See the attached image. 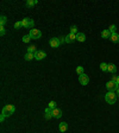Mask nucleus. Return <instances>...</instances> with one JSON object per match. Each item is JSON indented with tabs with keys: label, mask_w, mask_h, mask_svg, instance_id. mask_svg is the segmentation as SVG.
Returning <instances> with one entry per match:
<instances>
[{
	"label": "nucleus",
	"mask_w": 119,
	"mask_h": 133,
	"mask_svg": "<svg viewBox=\"0 0 119 133\" xmlns=\"http://www.w3.org/2000/svg\"><path fill=\"white\" fill-rule=\"evenodd\" d=\"M105 101L107 102L108 105H114L117 101V94L116 91H108L107 94L105 95Z\"/></svg>",
	"instance_id": "obj_1"
},
{
	"label": "nucleus",
	"mask_w": 119,
	"mask_h": 133,
	"mask_svg": "<svg viewBox=\"0 0 119 133\" xmlns=\"http://www.w3.org/2000/svg\"><path fill=\"white\" fill-rule=\"evenodd\" d=\"M76 41H79V42H85V41H86V36H85V33L79 32V33L76 35Z\"/></svg>",
	"instance_id": "obj_14"
},
{
	"label": "nucleus",
	"mask_w": 119,
	"mask_h": 133,
	"mask_svg": "<svg viewBox=\"0 0 119 133\" xmlns=\"http://www.w3.org/2000/svg\"><path fill=\"white\" fill-rule=\"evenodd\" d=\"M44 118L45 119H51V118H54L53 117V109L51 108H49V107H47L45 108V112H44Z\"/></svg>",
	"instance_id": "obj_9"
},
{
	"label": "nucleus",
	"mask_w": 119,
	"mask_h": 133,
	"mask_svg": "<svg viewBox=\"0 0 119 133\" xmlns=\"http://www.w3.org/2000/svg\"><path fill=\"white\" fill-rule=\"evenodd\" d=\"M37 4V0H26V6L27 7H32Z\"/></svg>",
	"instance_id": "obj_18"
},
{
	"label": "nucleus",
	"mask_w": 119,
	"mask_h": 133,
	"mask_svg": "<svg viewBox=\"0 0 119 133\" xmlns=\"http://www.w3.org/2000/svg\"><path fill=\"white\" fill-rule=\"evenodd\" d=\"M25 61H31V59L35 58V53H30V52H26L25 53Z\"/></svg>",
	"instance_id": "obj_17"
},
{
	"label": "nucleus",
	"mask_w": 119,
	"mask_h": 133,
	"mask_svg": "<svg viewBox=\"0 0 119 133\" xmlns=\"http://www.w3.org/2000/svg\"><path fill=\"white\" fill-rule=\"evenodd\" d=\"M6 21H7V18H6L5 16H1V18H0V24H1V26H4V25H5Z\"/></svg>",
	"instance_id": "obj_21"
},
{
	"label": "nucleus",
	"mask_w": 119,
	"mask_h": 133,
	"mask_svg": "<svg viewBox=\"0 0 119 133\" xmlns=\"http://www.w3.org/2000/svg\"><path fill=\"white\" fill-rule=\"evenodd\" d=\"M37 51V49H36V46L35 45H30L29 48H27V52H30V53H35Z\"/></svg>",
	"instance_id": "obj_19"
},
{
	"label": "nucleus",
	"mask_w": 119,
	"mask_h": 133,
	"mask_svg": "<svg viewBox=\"0 0 119 133\" xmlns=\"http://www.w3.org/2000/svg\"><path fill=\"white\" fill-rule=\"evenodd\" d=\"M76 73L79 75L85 74V73H83V67H77V68H76Z\"/></svg>",
	"instance_id": "obj_24"
},
{
	"label": "nucleus",
	"mask_w": 119,
	"mask_h": 133,
	"mask_svg": "<svg viewBox=\"0 0 119 133\" xmlns=\"http://www.w3.org/2000/svg\"><path fill=\"white\" fill-rule=\"evenodd\" d=\"M14 112H16V107L13 106V105H6V106L2 108L1 114H4L5 117H11Z\"/></svg>",
	"instance_id": "obj_2"
},
{
	"label": "nucleus",
	"mask_w": 119,
	"mask_h": 133,
	"mask_svg": "<svg viewBox=\"0 0 119 133\" xmlns=\"http://www.w3.org/2000/svg\"><path fill=\"white\" fill-rule=\"evenodd\" d=\"M100 69L103 70V71H107V69H108V64L107 63H101L100 64Z\"/></svg>",
	"instance_id": "obj_20"
},
{
	"label": "nucleus",
	"mask_w": 119,
	"mask_h": 133,
	"mask_svg": "<svg viewBox=\"0 0 119 133\" xmlns=\"http://www.w3.org/2000/svg\"><path fill=\"white\" fill-rule=\"evenodd\" d=\"M47 57V53L44 52V51H42V50H37L36 52H35V58H36V61H42L43 58H45Z\"/></svg>",
	"instance_id": "obj_7"
},
{
	"label": "nucleus",
	"mask_w": 119,
	"mask_h": 133,
	"mask_svg": "<svg viewBox=\"0 0 119 133\" xmlns=\"http://www.w3.org/2000/svg\"><path fill=\"white\" fill-rule=\"evenodd\" d=\"M76 39V35L74 33H69L65 36V43H73Z\"/></svg>",
	"instance_id": "obj_11"
},
{
	"label": "nucleus",
	"mask_w": 119,
	"mask_h": 133,
	"mask_svg": "<svg viewBox=\"0 0 119 133\" xmlns=\"http://www.w3.org/2000/svg\"><path fill=\"white\" fill-rule=\"evenodd\" d=\"M116 83H117V85L119 86V76H118V79H117V82H116Z\"/></svg>",
	"instance_id": "obj_33"
},
{
	"label": "nucleus",
	"mask_w": 119,
	"mask_h": 133,
	"mask_svg": "<svg viewBox=\"0 0 119 133\" xmlns=\"http://www.w3.org/2000/svg\"><path fill=\"white\" fill-rule=\"evenodd\" d=\"M5 115H4V114H1V115H0V121H1V123H2V121H4V120H5Z\"/></svg>",
	"instance_id": "obj_31"
},
{
	"label": "nucleus",
	"mask_w": 119,
	"mask_h": 133,
	"mask_svg": "<svg viewBox=\"0 0 119 133\" xmlns=\"http://www.w3.org/2000/svg\"><path fill=\"white\" fill-rule=\"evenodd\" d=\"M59 41H60V44H62V43H64V42H65V37H60V38H59Z\"/></svg>",
	"instance_id": "obj_29"
},
{
	"label": "nucleus",
	"mask_w": 119,
	"mask_h": 133,
	"mask_svg": "<svg viewBox=\"0 0 119 133\" xmlns=\"http://www.w3.org/2000/svg\"><path fill=\"white\" fill-rule=\"evenodd\" d=\"M59 128H60V131L61 132H65L67 130H68V124L67 123H60V125H59Z\"/></svg>",
	"instance_id": "obj_13"
},
{
	"label": "nucleus",
	"mask_w": 119,
	"mask_h": 133,
	"mask_svg": "<svg viewBox=\"0 0 119 133\" xmlns=\"http://www.w3.org/2000/svg\"><path fill=\"white\" fill-rule=\"evenodd\" d=\"M30 39H31V37H30L29 35H26V36H24V37H23V42H24V43H29V42H30Z\"/></svg>",
	"instance_id": "obj_25"
},
{
	"label": "nucleus",
	"mask_w": 119,
	"mask_h": 133,
	"mask_svg": "<svg viewBox=\"0 0 119 133\" xmlns=\"http://www.w3.org/2000/svg\"><path fill=\"white\" fill-rule=\"evenodd\" d=\"M5 33H6L5 27H4V26H0V35H1V36H4Z\"/></svg>",
	"instance_id": "obj_28"
},
{
	"label": "nucleus",
	"mask_w": 119,
	"mask_h": 133,
	"mask_svg": "<svg viewBox=\"0 0 119 133\" xmlns=\"http://www.w3.org/2000/svg\"><path fill=\"white\" fill-rule=\"evenodd\" d=\"M116 94H117V96H118V97H119V87H118V89L116 90Z\"/></svg>",
	"instance_id": "obj_32"
},
{
	"label": "nucleus",
	"mask_w": 119,
	"mask_h": 133,
	"mask_svg": "<svg viewBox=\"0 0 119 133\" xmlns=\"http://www.w3.org/2000/svg\"><path fill=\"white\" fill-rule=\"evenodd\" d=\"M108 30L111 33H116V25H111V26L108 27Z\"/></svg>",
	"instance_id": "obj_26"
},
{
	"label": "nucleus",
	"mask_w": 119,
	"mask_h": 133,
	"mask_svg": "<svg viewBox=\"0 0 119 133\" xmlns=\"http://www.w3.org/2000/svg\"><path fill=\"white\" fill-rule=\"evenodd\" d=\"M111 35H112V33H111V32H110V30H104L103 32H101V37L103 38H105V39H110V37H111Z\"/></svg>",
	"instance_id": "obj_15"
},
{
	"label": "nucleus",
	"mask_w": 119,
	"mask_h": 133,
	"mask_svg": "<svg viewBox=\"0 0 119 133\" xmlns=\"http://www.w3.org/2000/svg\"><path fill=\"white\" fill-rule=\"evenodd\" d=\"M70 33H74V35H77L79 32H77V27L75 26V25H73V26L70 27Z\"/></svg>",
	"instance_id": "obj_23"
},
{
	"label": "nucleus",
	"mask_w": 119,
	"mask_h": 133,
	"mask_svg": "<svg viewBox=\"0 0 119 133\" xmlns=\"http://www.w3.org/2000/svg\"><path fill=\"white\" fill-rule=\"evenodd\" d=\"M29 36L31 37V39H38V38L42 37V32L39 31L38 29H31Z\"/></svg>",
	"instance_id": "obj_3"
},
{
	"label": "nucleus",
	"mask_w": 119,
	"mask_h": 133,
	"mask_svg": "<svg viewBox=\"0 0 119 133\" xmlns=\"http://www.w3.org/2000/svg\"><path fill=\"white\" fill-rule=\"evenodd\" d=\"M79 82H80L82 86H87L89 83V77H88L86 74L79 75Z\"/></svg>",
	"instance_id": "obj_6"
},
{
	"label": "nucleus",
	"mask_w": 119,
	"mask_h": 133,
	"mask_svg": "<svg viewBox=\"0 0 119 133\" xmlns=\"http://www.w3.org/2000/svg\"><path fill=\"white\" fill-rule=\"evenodd\" d=\"M118 87L119 86L116 82H113V81H108L107 83H106V88L108 89V91H116L118 89Z\"/></svg>",
	"instance_id": "obj_4"
},
{
	"label": "nucleus",
	"mask_w": 119,
	"mask_h": 133,
	"mask_svg": "<svg viewBox=\"0 0 119 133\" xmlns=\"http://www.w3.org/2000/svg\"><path fill=\"white\" fill-rule=\"evenodd\" d=\"M49 44H50V46L51 48H59L60 45V41H59V38H51L50 41H49Z\"/></svg>",
	"instance_id": "obj_8"
},
{
	"label": "nucleus",
	"mask_w": 119,
	"mask_h": 133,
	"mask_svg": "<svg viewBox=\"0 0 119 133\" xmlns=\"http://www.w3.org/2000/svg\"><path fill=\"white\" fill-rule=\"evenodd\" d=\"M23 25H22V21H17L16 24H14V29H17V30H18V29H19V27H22Z\"/></svg>",
	"instance_id": "obj_27"
},
{
	"label": "nucleus",
	"mask_w": 119,
	"mask_h": 133,
	"mask_svg": "<svg viewBox=\"0 0 119 133\" xmlns=\"http://www.w3.org/2000/svg\"><path fill=\"white\" fill-rule=\"evenodd\" d=\"M110 41L112 43H119V35L118 33H112L110 37Z\"/></svg>",
	"instance_id": "obj_12"
},
{
	"label": "nucleus",
	"mask_w": 119,
	"mask_h": 133,
	"mask_svg": "<svg viewBox=\"0 0 119 133\" xmlns=\"http://www.w3.org/2000/svg\"><path fill=\"white\" fill-rule=\"evenodd\" d=\"M33 20L32 19H30V18H24L22 20V25H23V27H33Z\"/></svg>",
	"instance_id": "obj_5"
},
{
	"label": "nucleus",
	"mask_w": 119,
	"mask_h": 133,
	"mask_svg": "<svg viewBox=\"0 0 119 133\" xmlns=\"http://www.w3.org/2000/svg\"><path fill=\"white\" fill-rule=\"evenodd\" d=\"M117 79H118V76H117V75H113V76H112V80H111V81H113V82H117Z\"/></svg>",
	"instance_id": "obj_30"
},
{
	"label": "nucleus",
	"mask_w": 119,
	"mask_h": 133,
	"mask_svg": "<svg viewBox=\"0 0 119 133\" xmlns=\"http://www.w3.org/2000/svg\"><path fill=\"white\" fill-rule=\"evenodd\" d=\"M107 71H110V73L114 74V73L117 71V67H116L114 64H108V69H107Z\"/></svg>",
	"instance_id": "obj_16"
},
{
	"label": "nucleus",
	"mask_w": 119,
	"mask_h": 133,
	"mask_svg": "<svg viewBox=\"0 0 119 133\" xmlns=\"http://www.w3.org/2000/svg\"><path fill=\"white\" fill-rule=\"evenodd\" d=\"M56 105H57V103H56L55 101H50L49 102V105H48V107L49 108H51V109H55V108H56Z\"/></svg>",
	"instance_id": "obj_22"
},
{
	"label": "nucleus",
	"mask_w": 119,
	"mask_h": 133,
	"mask_svg": "<svg viewBox=\"0 0 119 133\" xmlns=\"http://www.w3.org/2000/svg\"><path fill=\"white\" fill-rule=\"evenodd\" d=\"M53 117L55 118V119H59V118L62 117V111L60 109V108H55V109H53Z\"/></svg>",
	"instance_id": "obj_10"
}]
</instances>
